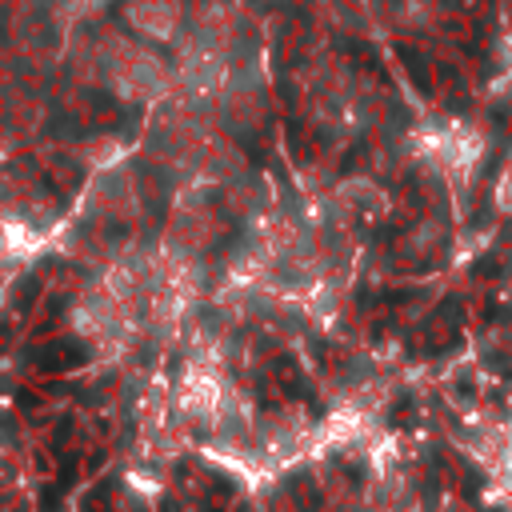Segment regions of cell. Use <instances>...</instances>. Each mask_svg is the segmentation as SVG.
Instances as JSON below:
<instances>
[{"mask_svg":"<svg viewBox=\"0 0 512 512\" xmlns=\"http://www.w3.org/2000/svg\"><path fill=\"white\" fill-rule=\"evenodd\" d=\"M76 360H84V348H76V344H72V348H64V344H60L56 352H48V356H44V364H76Z\"/></svg>","mask_w":512,"mask_h":512,"instance_id":"6da1fadb","label":"cell"}]
</instances>
